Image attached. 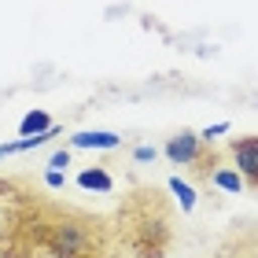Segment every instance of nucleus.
<instances>
[{
  "mask_svg": "<svg viewBox=\"0 0 258 258\" xmlns=\"http://www.w3.org/2000/svg\"><path fill=\"white\" fill-rule=\"evenodd\" d=\"M33 188V181L26 177H0V258L8 247V229H11V214H15V203Z\"/></svg>",
  "mask_w": 258,
  "mask_h": 258,
  "instance_id": "20e7f679",
  "label": "nucleus"
},
{
  "mask_svg": "<svg viewBox=\"0 0 258 258\" xmlns=\"http://www.w3.org/2000/svg\"><path fill=\"white\" fill-rule=\"evenodd\" d=\"M170 192L177 196V203H181V210H184V214H192V210H196V192H192V184H188V181L170 177Z\"/></svg>",
  "mask_w": 258,
  "mask_h": 258,
  "instance_id": "9d476101",
  "label": "nucleus"
},
{
  "mask_svg": "<svg viewBox=\"0 0 258 258\" xmlns=\"http://www.w3.org/2000/svg\"><path fill=\"white\" fill-rule=\"evenodd\" d=\"M118 144H122L118 133H78V137H70V148H100V151H111V148H118Z\"/></svg>",
  "mask_w": 258,
  "mask_h": 258,
  "instance_id": "6e6552de",
  "label": "nucleus"
},
{
  "mask_svg": "<svg viewBox=\"0 0 258 258\" xmlns=\"http://www.w3.org/2000/svg\"><path fill=\"white\" fill-rule=\"evenodd\" d=\"M229 159L236 162V170L243 173L247 188H254V192H258V133L232 137V140H229Z\"/></svg>",
  "mask_w": 258,
  "mask_h": 258,
  "instance_id": "39448f33",
  "label": "nucleus"
},
{
  "mask_svg": "<svg viewBox=\"0 0 258 258\" xmlns=\"http://www.w3.org/2000/svg\"><path fill=\"white\" fill-rule=\"evenodd\" d=\"M225 129H229V122H218V125H207V129H203V137H207V140H214L218 133H225Z\"/></svg>",
  "mask_w": 258,
  "mask_h": 258,
  "instance_id": "ddd939ff",
  "label": "nucleus"
},
{
  "mask_svg": "<svg viewBox=\"0 0 258 258\" xmlns=\"http://www.w3.org/2000/svg\"><path fill=\"white\" fill-rule=\"evenodd\" d=\"M78 188H89V192H103V196H111L114 192V177L103 166H89V170H81L78 173Z\"/></svg>",
  "mask_w": 258,
  "mask_h": 258,
  "instance_id": "423d86ee",
  "label": "nucleus"
},
{
  "mask_svg": "<svg viewBox=\"0 0 258 258\" xmlns=\"http://www.w3.org/2000/svg\"><path fill=\"white\" fill-rule=\"evenodd\" d=\"M162 151H166V159L173 162V166L188 170V177L196 184H210L214 173H218V166H221V151L214 148V140H207L203 133H196V129L173 133Z\"/></svg>",
  "mask_w": 258,
  "mask_h": 258,
  "instance_id": "7ed1b4c3",
  "label": "nucleus"
},
{
  "mask_svg": "<svg viewBox=\"0 0 258 258\" xmlns=\"http://www.w3.org/2000/svg\"><path fill=\"white\" fill-rule=\"evenodd\" d=\"M63 184H67L63 170H48V173H44V188H63Z\"/></svg>",
  "mask_w": 258,
  "mask_h": 258,
  "instance_id": "9b49d317",
  "label": "nucleus"
},
{
  "mask_svg": "<svg viewBox=\"0 0 258 258\" xmlns=\"http://www.w3.org/2000/svg\"><path fill=\"white\" fill-rule=\"evenodd\" d=\"M67 162H70V151H55V155H52V162H48V166H52V170H63V166H67Z\"/></svg>",
  "mask_w": 258,
  "mask_h": 258,
  "instance_id": "f8f14e48",
  "label": "nucleus"
},
{
  "mask_svg": "<svg viewBox=\"0 0 258 258\" xmlns=\"http://www.w3.org/2000/svg\"><path fill=\"white\" fill-rule=\"evenodd\" d=\"M55 133H59V125L44 129V133H33V137H19V140H8V144H0V159H4V155H19V151H33V148L48 144V140H52Z\"/></svg>",
  "mask_w": 258,
  "mask_h": 258,
  "instance_id": "0eeeda50",
  "label": "nucleus"
},
{
  "mask_svg": "<svg viewBox=\"0 0 258 258\" xmlns=\"http://www.w3.org/2000/svg\"><path fill=\"white\" fill-rule=\"evenodd\" d=\"M122 251L133 258H166L173 247V207L155 184L133 188L114 210Z\"/></svg>",
  "mask_w": 258,
  "mask_h": 258,
  "instance_id": "f03ea898",
  "label": "nucleus"
},
{
  "mask_svg": "<svg viewBox=\"0 0 258 258\" xmlns=\"http://www.w3.org/2000/svg\"><path fill=\"white\" fill-rule=\"evenodd\" d=\"M4 258H122L114 218L30 188L15 203Z\"/></svg>",
  "mask_w": 258,
  "mask_h": 258,
  "instance_id": "f257e3e1",
  "label": "nucleus"
},
{
  "mask_svg": "<svg viewBox=\"0 0 258 258\" xmlns=\"http://www.w3.org/2000/svg\"><path fill=\"white\" fill-rule=\"evenodd\" d=\"M133 159H137V162H148V159H155V148H137V151H133Z\"/></svg>",
  "mask_w": 258,
  "mask_h": 258,
  "instance_id": "4468645a",
  "label": "nucleus"
},
{
  "mask_svg": "<svg viewBox=\"0 0 258 258\" xmlns=\"http://www.w3.org/2000/svg\"><path fill=\"white\" fill-rule=\"evenodd\" d=\"M55 122L48 118L44 111H30L26 118L19 122V137H33V133H44V129H52Z\"/></svg>",
  "mask_w": 258,
  "mask_h": 258,
  "instance_id": "1a4fd4ad",
  "label": "nucleus"
}]
</instances>
